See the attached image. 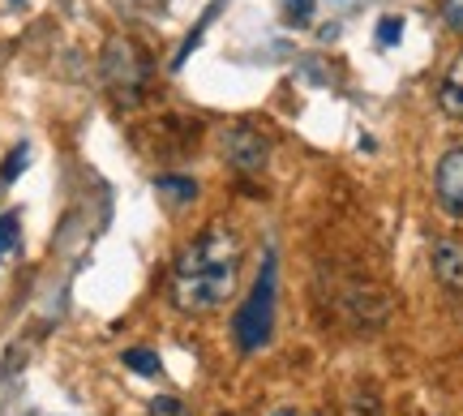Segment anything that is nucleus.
<instances>
[{"mask_svg": "<svg viewBox=\"0 0 463 416\" xmlns=\"http://www.w3.org/2000/svg\"><path fill=\"white\" fill-rule=\"evenodd\" d=\"M241 270V236L228 228H206V232L184 245L176 267H172V300L184 314H215L232 297Z\"/></svg>", "mask_w": 463, "mask_h": 416, "instance_id": "1", "label": "nucleus"}, {"mask_svg": "<svg viewBox=\"0 0 463 416\" xmlns=\"http://www.w3.org/2000/svg\"><path fill=\"white\" fill-rule=\"evenodd\" d=\"M275 300H279V267H275V253H266V262L258 270L253 288H249L245 305L232 317L236 348L245 352V356L270 344V335H275Z\"/></svg>", "mask_w": 463, "mask_h": 416, "instance_id": "2", "label": "nucleus"}, {"mask_svg": "<svg viewBox=\"0 0 463 416\" xmlns=\"http://www.w3.org/2000/svg\"><path fill=\"white\" fill-rule=\"evenodd\" d=\"M103 82L120 103H137L142 86L150 82V56L133 39L116 34L112 43L103 48Z\"/></svg>", "mask_w": 463, "mask_h": 416, "instance_id": "3", "label": "nucleus"}, {"mask_svg": "<svg viewBox=\"0 0 463 416\" xmlns=\"http://www.w3.org/2000/svg\"><path fill=\"white\" fill-rule=\"evenodd\" d=\"M223 159H228L236 172H245V176H258L270 159V142H266L258 129H249V125H236L223 134Z\"/></svg>", "mask_w": 463, "mask_h": 416, "instance_id": "4", "label": "nucleus"}, {"mask_svg": "<svg viewBox=\"0 0 463 416\" xmlns=\"http://www.w3.org/2000/svg\"><path fill=\"white\" fill-rule=\"evenodd\" d=\"M433 194H438L442 215L463 219V147H450L447 155L438 159V172H433Z\"/></svg>", "mask_w": 463, "mask_h": 416, "instance_id": "5", "label": "nucleus"}, {"mask_svg": "<svg viewBox=\"0 0 463 416\" xmlns=\"http://www.w3.org/2000/svg\"><path fill=\"white\" fill-rule=\"evenodd\" d=\"M344 314L356 326H382L391 317V297L382 288H373V283H352L344 292Z\"/></svg>", "mask_w": 463, "mask_h": 416, "instance_id": "6", "label": "nucleus"}, {"mask_svg": "<svg viewBox=\"0 0 463 416\" xmlns=\"http://www.w3.org/2000/svg\"><path fill=\"white\" fill-rule=\"evenodd\" d=\"M430 258H433V275H438V283L450 288V292H463V241H455V236L433 241Z\"/></svg>", "mask_w": 463, "mask_h": 416, "instance_id": "7", "label": "nucleus"}, {"mask_svg": "<svg viewBox=\"0 0 463 416\" xmlns=\"http://www.w3.org/2000/svg\"><path fill=\"white\" fill-rule=\"evenodd\" d=\"M155 194L167 202V206H184V202L198 198V181H189V176H172V172H164V176H155Z\"/></svg>", "mask_w": 463, "mask_h": 416, "instance_id": "8", "label": "nucleus"}, {"mask_svg": "<svg viewBox=\"0 0 463 416\" xmlns=\"http://www.w3.org/2000/svg\"><path fill=\"white\" fill-rule=\"evenodd\" d=\"M438 108L447 117H463V56L450 65V73L442 78V90H438Z\"/></svg>", "mask_w": 463, "mask_h": 416, "instance_id": "9", "label": "nucleus"}, {"mask_svg": "<svg viewBox=\"0 0 463 416\" xmlns=\"http://www.w3.org/2000/svg\"><path fill=\"white\" fill-rule=\"evenodd\" d=\"M344 416H382V400L373 386H356L352 395H347V408Z\"/></svg>", "mask_w": 463, "mask_h": 416, "instance_id": "10", "label": "nucleus"}, {"mask_svg": "<svg viewBox=\"0 0 463 416\" xmlns=\"http://www.w3.org/2000/svg\"><path fill=\"white\" fill-rule=\"evenodd\" d=\"M125 365H129L133 373H142V378H159V373H164L159 352H150V348H125Z\"/></svg>", "mask_w": 463, "mask_h": 416, "instance_id": "11", "label": "nucleus"}, {"mask_svg": "<svg viewBox=\"0 0 463 416\" xmlns=\"http://www.w3.org/2000/svg\"><path fill=\"white\" fill-rule=\"evenodd\" d=\"M26 159H31V147H26V142L9 150V155H5V164H0V184H14L17 176H22V167H26Z\"/></svg>", "mask_w": 463, "mask_h": 416, "instance_id": "12", "label": "nucleus"}, {"mask_svg": "<svg viewBox=\"0 0 463 416\" xmlns=\"http://www.w3.org/2000/svg\"><path fill=\"white\" fill-rule=\"evenodd\" d=\"M17 232H22V219H17V211H5V215H0V253L14 250Z\"/></svg>", "mask_w": 463, "mask_h": 416, "instance_id": "13", "label": "nucleus"}, {"mask_svg": "<svg viewBox=\"0 0 463 416\" xmlns=\"http://www.w3.org/2000/svg\"><path fill=\"white\" fill-rule=\"evenodd\" d=\"M399 39H403V17H382L378 22V43L382 48H395Z\"/></svg>", "mask_w": 463, "mask_h": 416, "instance_id": "14", "label": "nucleus"}, {"mask_svg": "<svg viewBox=\"0 0 463 416\" xmlns=\"http://www.w3.org/2000/svg\"><path fill=\"white\" fill-rule=\"evenodd\" d=\"M146 412L150 416H189V408H184L176 395H159V400H150Z\"/></svg>", "mask_w": 463, "mask_h": 416, "instance_id": "15", "label": "nucleus"}, {"mask_svg": "<svg viewBox=\"0 0 463 416\" xmlns=\"http://www.w3.org/2000/svg\"><path fill=\"white\" fill-rule=\"evenodd\" d=\"M279 5L288 22H309V14H314V0H279Z\"/></svg>", "mask_w": 463, "mask_h": 416, "instance_id": "16", "label": "nucleus"}, {"mask_svg": "<svg viewBox=\"0 0 463 416\" xmlns=\"http://www.w3.org/2000/svg\"><path fill=\"white\" fill-rule=\"evenodd\" d=\"M442 17H447L450 31L463 34V0H447V5H442Z\"/></svg>", "mask_w": 463, "mask_h": 416, "instance_id": "17", "label": "nucleus"}, {"mask_svg": "<svg viewBox=\"0 0 463 416\" xmlns=\"http://www.w3.org/2000/svg\"><path fill=\"white\" fill-rule=\"evenodd\" d=\"M270 416H300V412H297V408H275Z\"/></svg>", "mask_w": 463, "mask_h": 416, "instance_id": "18", "label": "nucleus"}, {"mask_svg": "<svg viewBox=\"0 0 463 416\" xmlns=\"http://www.w3.org/2000/svg\"><path fill=\"white\" fill-rule=\"evenodd\" d=\"M14 5H26V0H14Z\"/></svg>", "mask_w": 463, "mask_h": 416, "instance_id": "19", "label": "nucleus"}]
</instances>
